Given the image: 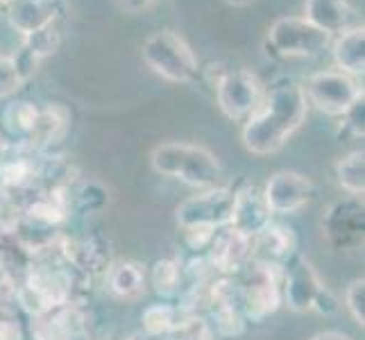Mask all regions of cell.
Returning a JSON list of instances; mask_svg holds the SVG:
<instances>
[{
	"mask_svg": "<svg viewBox=\"0 0 365 340\" xmlns=\"http://www.w3.org/2000/svg\"><path fill=\"white\" fill-rule=\"evenodd\" d=\"M182 313L178 311V306L170 304H150L143 316H141V331L155 338H166L170 334V329L178 324Z\"/></svg>",
	"mask_w": 365,
	"mask_h": 340,
	"instance_id": "cell-26",
	"label": "cell"
},
{
	"mask_svg": "<svg viewBox=\"0 0 365 340\" xmlns=\"http://www.w3.org/2000/svg\"><path fill=\"white\" fill-rule=\"evenodd\" d=\"M36 118H39V107L30 103V100H14V103H9L3 111L5 130L14 138H19L21 143L30 136Z\"/></svg>",
	"mask_w": 365,
	"mask_h": 340,
	"instance_id": "cell-23",
	"label": "cell"
},
{
	"mask_svg": "<svg viewBox=\"0 0 365 340\" xmlns=\"http://www.w3.org/2000/svg\"><path fill=\"white\" fill-rule=\"evenodd\" d=\"M218 338H238L245 334L247 320L241 306H213L205 316Z\"/></svg>",
	"mask_w": 365,
	"mask_h": 340,
	"instance_id": "cell-25",
	"label": "cell"
},
{
	"mask_svg": "<svg viewBox=\"0 0 365 340\" xmlns=\"http://www.w3.org/2000/svg\"><path fill=\"white\" fill-rule=\"evenodd\" d=\"M166 340H220L205 316H180Z\"/></svg>",
	"mask_w": 365,
	"mask_h": 340,
	"instance_id": "cell-27",
	"label": "cell"
},
{
	"mask_svg": "<svg viewBox=\"0 0 365 340\" xmlns=\"http://www.w3.org/2000/svg\"><path fill=\"white\" fill-rule=\"evenodd\" d=\"M130 340H166V338H155V336H148V334H143V331H138V334H134Z\"/></svg>",
	"mask_w": 365,
	"mask_h": 340,
	"instance_id": "cell-39",
	"label": "cell"
},
{
	"mask_svg": "<svg viewBox=\"0 0 365 340\" xmlns=\"http://www.w3.org/2000/svg\"><path fill=\"white\" fill-rule=\"evenodd\" d=\"M341 118H343V128L347 134H351L354 138H363V134H365V98L361 96Z\"/></svg>",
	"mask_w": 365,
	"mask_h": 340,
	"instance_id": "cell-34",
	"label": "cell"
},
{
	"mask_svg": "<svg viewBox=\"0 0 365 340\" xmlns=\"http://www.w3.org/2000/svg\"><path fill=\"white\" fill-rule=\"evenodd\" d=\"M324 284L316 268L311 266V261L297 254L284 266L282 274V304H286L293 313H309L313 309L320 288Z\"/></svg>",
	"mask_w": 365,
	"mask_h": 340,
	"instance_id": "cell-12",
	"label": "cell"
},
{
	"mask_svg": "<svg viewBox=\"0 0 365 340\" xmlns=\"http://www.w3.org/2000/svg\"><path fill=\"white\" fill-rule=\"evenodd\" d=\"M282 274L284 266L252 259L236 274L241 286V309L245 320L263 322L282 306Z\"/></svg>",
	"mask_w": 365,
	"mask_h": 340,
	"instance_id": "cell-4",
	"label": "cell"
},
{
	"mask_svg": "<svg viewBox=\"0 0 365 340\" xmlns=\"http://www.w3.org/2000/svg\"><path fill=\"white\" fill-rule=\"evenodd\" d=\"M307 100L316 105L327 116H343V113L363 96L356 78L341 71H318L307 80Z\"/></svg>",
	"mask_w": 365,
	"mask_h": 340,
	"instance_id": "cell-9",
	"label": "cell"
},
{
	"mask_svg": "<svg viewBox=\"0 0 365 340\" xmlns=\"http://www.w3.org/2000/svg\"><path fill=\"white\" fill-rule=\"evenodd\" d=\"M0 340H25V326L16 311H0Z\"/></svg>",
	"mask_w": 365,
	"mask_h": 340,
	"instance_id": "cell-35",
	"label": "cell"
},
{
	"mask_svg": "<svg viewBox=\"0 0 365 340\" xmlns=\"http://www.w3.org/2000/svg\"><path fill=\"white\" fill-rule=\"evenodd\" d=\"M230 5H234V7H247V5H252L255 0H227Z\"/></svg>",
	"mask_w": 365,
	"mask_h": 340,
	"instance_id": "cell-40",
	"label": "cell"
},
{
	"mask_svg": "<svg viewBox=\"0 0 365 340\" xmlns=\"http://www.w3.org/2000/svg\"><path fill=\"white\" fill-rule=\"evenodd\" d=\"M322 238L336 254H354L365 241V207L361 195H347L324 211Z\"/></svg>",
	"mask_w": 365,
	"mask_h": 340,
	"instance_id": "cell-5",
	"label": "cell"
},
{
	"mask_svg": "<svg viewBox=\"0 0 365 340\" xmlns=\"http://www.w3.org/2000/svg\"><path fill=\"white\" fill-rule=\"evenodd\" d=\"M345 306L359 326H365V279L359 277L345 291Z\"/></svg>",
	"mask_w": 365,
	"mask_h": 340,
	"instance_id": "cell-30",
	"label": "cell"
},
{
	"mask_svg": "<svg viewBox=\"0 0 365 340\" xmlns=\"http://www.w3.org/2000/svg\"><path fill=\"white\" fill-rule=\"evenodd\" d=\"M103 277L107 291L118 299H138L148 286V277L136 261H111Z\"/></svg>",
	"mask_w": 365,
	"mask_h": 340,
	"instance_id": "cell-20",
	"label": "cell"
},
{
	"mask_svg": "<svg viewBox=\"0 0 365 340\" xmlns=\"http://www.w3.org/2000/svg\"><path fill=\"white\" fill-rule=\"evenodd\" d=\"M309 100L304 86L284 80L272 84L263 96L261 107L245 120L241 138L252 155H272L282 150L307 118Z\"/></svg>",
	"mask_w": 365,
	"mask_h": 340,
	"instance_id": "cell-1",
	"label": "cell"
},
{
	"mask_svg": "<svg viewBox=\"0 0 365 340\" xmlns=\"http://www.w3.org/2000/svg\"><path fill=\"white\" fill-rule=\"evenodd\" d=\"M109 205V191L93 180L75 182L71 188V211L82 213V216H93Z\"/></svg>",
	"mask_w": 365,
	"mask_h": 340,
	"instance_id": "cell-21",
	"label": "cell"
},
{
	"mask_svg": "<svg viewBox=\"0 0 365 340\" xmlns=\"http://www.w3.org/2000/svg\"><path fill=\"white\" fill-rule=\"evenodd\" d=\"M268 222H272V213L263 200L261 188L247 182L234 188V213L230 222L234 230L255 238L261 230H266Z\"/></svg>",
	"mask_w": 365,
	"mask_h": 340,
	"instance_id": "cell-14",
	"label": "cell"
},
{
	"mask_svg": "<svg viewBox=\"0 0 365 340\" xmlns=\"http://www.w3.org/2000/svg\"><path fill=\"white\" fill-rule=\"evenodd\" d=\"M21 86H23V80L19 78L14 64H11V57L0 55V100L16 96Z\"/></svg>",
	"mask_w": 365,
	"mask_h": 340,
	"instance_id": "cell-32",
	"label": "cell"
},
{
	"mask_svg": "<svg viewBox=\"0 0 365 340\" xmlns=\"http://www.w3.org/2000/svg\"><path fill=\"white\" fill-rule=\"evenodd\" d=\"M32 338L34 340H73L59 311H50L46 316L32 318Z\"/></svg>",
	"mask_w": 365,
	"mask_h": 340,
	"instance_id": "cell-29",
	"label": "cell"
},
{
	"mask_svg": "<svg viewBox=\"0 0 365 340\" xmlns=\"http://www.w3.org/2000/svg\"><path fill=\"white\" fill-rule=\"evenodd\" d=\"M141 55L145 64L168 82L191 84L200 75V61L193 48L175 30L153 32L143 41Z\"/></svg>",
	"mask_w": 365,
	"mask_h": 340,
	"instance_id": "cell-3",
	"label": "cell"
},
{
	"mask_svg": "<svg viewBox=\"0 0 365 340\" xmlns=\"http://www.w3.org/2000/svg\"><path fill=\"white\" fill-rule=\"evenodd\" d=\"M311 340H351V338L347 334H343V331H320Z\"/></svg>",
	"mask_w": 365,
	"mask_h": 340,
	"instance_id": "cell-37",
	"label": "cell"
},
{
	"mask_svg": "<svg viewBox=\"0 0 365 340\" xmlns=\"http://www.w3.org/2000/svg\"><path fill=\"white\" fill-rule=\"evenodd\" d=\"M311 25L327 34H341L354 28V9L347 0H304V16Z\"/></svg>",
	"mask_w": 365,
	"mask_h": 340,
	"instance_id": "cell-18",
	"label": "cell"
},
{
	"mask_svg": "<svg viewBox=\"0 0 365 340\" xmlns=\"http://www.w3.org/2000/svg\"><path fill=\"white\" fill-rule=\"evenodd\" d=\"M155 172L163 177L178 180L182 184L195 188H211L216 186L220 177V161L211 150L191 143H161L150 155Z\"/></svg>",
	"mask_w": 365,
	"mask_h": 340,
	"instance_id": "cell-2",
	"label": "cell"
},
{
	"mask_svg": "<svg viewBox=\"0 0 365 340\" xmlns=\"http://www.w3.org/2000/svg\"><path fill=\"white\" fill-rule=\"evenodd\" d=\"M297 254V234L293 227L284 222H268L266 230H261L252 238V259L286 266Z\"/></svg>",
	"mask_w": 365,
	"mask_h": 340,
	"instance_id": "cell-15",
	"label": "cell"
},
{
	"mask_svg": "<svg viewBox=\"0 0 365 340\" xmlns=\"http://www.w3.org/2000/svg\"><path fill=\"white\" fill-rule=\"evenodd\" d=\"M336 177L347 195H361L365 191V153L354 150L336 163Z\"/></svg>",
	"mask_w": 365,
	"mask_h": 340,
	"instance_id": "cell-24",
	"label": "cell"
},
{
	"mask_svg": "<svg viewBox=\"0 0 365 340\" xmlns=\"http://www.w3.org/2000/svg\"><path fill=\"white\" fill-rule=\"evenodd\" d=\"M57 254L64 266L73 272H80L84 277L98 279L111 266V245L103 236H86V238H71L61 234L57 238Z\"/></svg>",
	"mask_w": 365,
	"mask_h": 340,
	"instance_id": "cell-10",
	"label": "cell"
},
{
	"mask_svg": "<svg viewBox=\"0 0 365 340\" xmlns=\"http://www.w3.org/2000/svg\"><path fill=\"white\" fill-rule=\"evenodd\" d=\"M216 103L230 120H247L261 103L266 89L257 73L245 68H227L213 86Z\"/></svg>",
	"mask_w": 365,
	"mask_h": 340,
	"instance_id": "cell-7",
	"label": "cell"
},
{
	"mask_svg": "<svg viewBox=\"0 0 365 340\" xmlns=\"http://www.w3.org/2000/svg\"><path fill=\"white\" fill-rule=\"evenodd\" d=\"M205 254L216 274L236 277L252 261V238L236 232L232 225L220 227Z\"/></svg>",
	"mask_w": 365,
	"mask_h": 340,
	"instance_id": "cell-13",
	"label": "cell"
},
{
	"mask_svg": "<svg viewBox=\"0 0 365 340\" xmlns=\"http://www.w3.org/2000/svg\"><path fill=\"white\" fill-rule=\"evenodd\" d=\"M9 3H11V0H0V9H3V11H5V7H7Z\"/></svg>",
	"mask_w": 365,
	"mask_h": 340,
	"instance_id": "cell-41",
	"label": "cell"
},
{
	"mask_svg": "<svg viewBox=\"0 0 365 340\" xmlns=\"http://www.w3.org/2000/svg\"><path fill=\"white\" fill-rule=\"evenodd\" d=\"M9 150V143H7V136H5V132L0 130V157H3L5 153Z\"/></svg>",
	"mask_w": 365,
	"mask_h": 340,
	"instance_id": "cell-38",
	"label": "cell"
},
{
	"mask_svg": "<svg viewBox=\"0 0 365 340\" xmlns=\"http://www.w3.org/2000/svg\"><path fill=\"white\" fill-rule=\"evenodd\" d=\"M261 193L270 213L288 216V213H295L311 202L313 195H316V186L302 172L277 170L274 175H270V180L261 188Z\"/></svg>",
	"mask_w": 365,
	"mask_h": 340,
	"instance_id": "cell-11",
	"label": "cell"
},
{
	"mask_svg": "<svg viewBox=\"0 0 365 340\" xmlns=\"http://www.w3.org/2000/svg\"><path fill=\"white\" fill-rule=\"evenodd\" d=\"M213 236H216L213 227H184L182 230V241L193 254H205L213 241Z\"/></svg>",
	"mask_w": 365,
	"mask_h": 340,
	"instance_id": "cell-31",
	"label": "cell"
},
{
	"mask_svg": "<svg viewBox=\"0 0 365 340\" xmlns=\"http://www.w3.org/2000/svg\"><path fill=\"white\" fill-rule=\"evenodd\" d=\"M234 213V188L232 186H211L202 193L186 197L175 209V220L180 230L184 227H227Z\"/></svg>",
	"mask_w": 365,
	"mask_h": 340,
	"instance_id": "cell-8",
	"label": "cell"
},
{
	"mask_svg": "<svg viewBox=\"0 0 365 340\" xmlns=\"http://www.w3.org/2000/svg\"><path fill=\"white\" fill-rule=\"evenodd\" d=\"M331 34L318 30L302 16H282L268 30V46L279 59L316 57L331 46Z\"/></svg>",
	"mask_w": 365,
	"mask_h": 340,
	"instance_id": "cell-6",
	"label": "cell"
},
{
	"mask_svg": "<svg viewBox=\"0 0 365 340\" xmlns=\"http://www.w3.org/2000/svg\"><path fill=\"white\" fill-rule=\"evenodd\" d=\"M68 125H71V111L64 105L50 103L46 107H39V118H36L30 136L21 145L32 150L36 155H48L53 145L64 138Z\"/></svg>",
	"mask_w": 365,
	"mask_h": 340,
	"instance_id": "cell-16",
	"label": "cell"
},
{
	"mask_svg": "<svg viewBox=\"0 0 365 340\" xmlns=\"http://www.w3.org/2000/svg\"><path fill=\"white\" fill-rule=\"evenodd\" d=\"M331 55L336 71H341L349 78H359L365 73V28L354 25L331 39Z\"/></svg>",
	"mask_w": 365,
	"mask_h": 340,
	"instance_id": "cell-19",
	"label": "cell"
},
{
	"mask_svg": "<svg viewBox=\"0 0 365 340\" xmlns=\"http://www.w3.org/2000/svg\"><path fill=\"white\" fill-rule=\"evenodd\" d=\"M25 48H30L32 53L39 57L41 61L50 55H55L59 46H61V30H59V25L57 21L55 23H50L46 25V28L41 30H36L28 36H23V41H21Z\"/></svg>",
	"mask_w": 365,
	"mask_h": 340,
	"instance_id": "cell-28",
	"label": "cell"
},
{
	"mask_svg": "<svg viewBox=\"0 0 365 340\" xmlns=\"http://www.w3.org/2000/svg\"><path fill=\"white\" fill-rule=\"evenodd\" d=\"M338 309H341V302H338V297L329 291V288L322 286L318 297H316V302H313V309L311 311L320 313V316H334Z\"/></svg>",
	"mask_w": 365,
	"mask_h": 340,
	"instance_id": "cell-36",
	"label": "cell"
},
{
	"mask_svg": "<svg viewBox=\"0 0 365 340\" xmlns=\"http://www.w3.org/2000/svg\"><path fill=\"white\" fill-rule=\"evenodd\" d=\"M9 57H11V64H14V68H16V73H19V78L23 80V84L32 78V75L36 73V68H39V64H41V59L36 57L30 48H25L23 43H21L19 50H14V53H11Z\"/></svg>",
	"mask_w": 365,
	"mask_h": 340,
	"instance_id": "cell-33",
	"label": "cell"
},
{
	"mask_svg": "<svg viewBox=\"0 0 365 340\" xmlns=\"http://www.w3.org/2000/svg\"><path fill=\"white\" fill-rule=\"evenodd\" d=\"M182 261L180 259H159L155 261V266L150 268L148 282L153 286V291L159 297H175L182 291Z\"/></svg>",
	"mask_w": 365,
	"mask_h": 340,
	"instance_id": "cell-22",
	"label": "cell"
},
{
	"mask_svg": "<svg viewBox=\"0 0 365 340\" xmlns=\"http://www.w3.org/2000/svg\"><path fill=\"white\" fill-rule=\"evenodd\" d=\"M61 14L59 0H11L5 7L7 23L21 36H28L46 25L55 23Z\"/></svg>",
	"mask_w": 365,
	"mask_h": 340,
	"instance_id": "cell-17",
	"label": "cell"
}]
</instances>
